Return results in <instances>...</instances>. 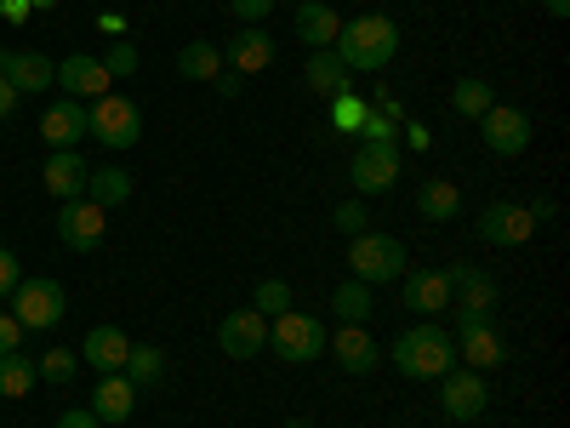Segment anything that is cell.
Returning <instances> with one entry per match:
<instances>
[{
	"label": "cell",
	"instance_id": "1",
	"mask_svg": "<svg viewBox=\"0 0 570 428\" xmlns=\"http://www.w3.org/2000/svg\"><path fill=\"white\" fill-rule=\"evenodd\" d=\"M331 52L348 64V75H376V69H389L394 52H400V23L383 18V12H365V18L337 29V46H331Z\"/></svg>",
	"mask_w": 570,
	"mask_h": 428
},
{
	"label": "cell",
	"instance_id": "2",
	"mask_svg": "<svg viewBox=\"0 0 570 428\" xmlns=\"http://www.w3.org/2000/svg\"><path fill=\"white\" fill-rule=\"evenodd\" d=\"M389 354H394L400 377H411V383H434V377H445V371L456 366V343L445 338L434 320H422V325L400 331Z\"/></svg>",
	"mask_w": 570,
	"mask_h": 428
},
{
	"label": "cell",
	"instance_id": "3",
	"mask_svg": "<svg viewBox=\"0 0 570 428\" xmlns=\"http://www.w3.org/2000/svg\"><path fill=\"white\" fill-rule=\"evenodd\" d=\"M348 274L365 280V285L400 280L405 274V241H400V234H376V228L354 234V241H348Z\"/></svg>",
	"mask_w": 570,
	"mask_h": 428
},
{
	"label": "cell",
	"instance_id": "4",
	"mask_svg": "<svg viewBox=\"0 0 570 428\" xmlns=\"http://www.w3.org/2000/svg\"><path fill=\"white\" fill-rule=\"evenodd\" d=\"M268 349L285 366H308V360L325 354V325L314 314H303V309H285V314L268 320Z\"/></svg>",
	"mask_w": 570,
	"mask_h": 428
},
{
	"label": "cell",
	"instance_id": "5",
	"mask_svg": "<svg viewBox=\"0 0 570 428\" xmlns=\"http://www.w3.org/2000/svg\"><path fill=\"white\" fill-rule=\"evenodd\" d=\"M86 132L104 143V149H131V143L142 137V115L131 98H115V91H104V98L86 104Z\"/></svg>",
	"mask_w": 570,
	"mask_h": 428
},
{
	"label": "cell",
	"instance_id": "6",
	"mask_svg": "<svg viewBox=\"0 0 570 428\" xmlns=\"http://www.w3.org/2000/svg\"><path fill=\"white\" fill-rule=\"evenodd\" d=\"M69 298H63V285L58 280H18V292H12V320L23 331H52L63 320Z\"/></svg>",
	"mask_w": 570,
	"mask_h": 428
},
{
	"label": "cell",
	"instance_id": "7",
	"mask_svg": "<svg viewBox=\"0 0 570 428\" xmlns=\"http://www.w3.org/2000/svg\"><path fill=\"white\" fill-rule=\"evenodd\" d=\"M491 309H497V280L485 269H468V263L451 269V314H456V325H485Z\"/></svg>",
	"mask_w": 570,
	"mask_h": 428
},
{
	"label": "cell",
	"instance_id": "8",
	"mask_svg": "<svg viewBox=\"0 0 570 428\" xmlns=\"http://www.w3.org/2000/svg\"><path fill=\"white\" fill-rule=\"evenodd\" d=\"M480 137H485V149L513 160V155H525L531 149V115L525 109H513V104H491L480 115Z\"/></svg>",
	"mask_w": 570,
	"mask_h": 428
},
{
	"label": "cell",
	"instance_id": "9",
	"mask_svg": "<svg viewBox=\"0 0 570 428\" xmlns=\"http://www.w3.org/2000/svg\"><path fill=\"white\" fill-rule=\"evenodd\" d=\"M354 195H383V188L400 183V143H360L354 149Z\"/></svg>",
	"mask_w": 570,
	"mask_h": 428
},
{
	"label": "cell",
	"instance_id": "10",
	"mask_svg": "<svg viewBox=\"0 0 570 428\" xmlns=\"http://www.w3.org/2000/svg\"><path fill=\"white\" fill-rule=\"evenodd\" d=\"M217 349H223L228 360H257V354L268 349V320H263L257 309H228V314L217 320Z\"/></svg>",
	"mask_w": 570,
	"mask_h": 428
},
{
	"label": "cell",
	"instance_id": "11",
	"mask_svg": "<svg viewBox=\"0 0 570 428\" xmlns=\"http://www.w3.org/2000/svg\"><path fill=\"white\" fill-rule=\"evenodd\" d=\"M440 406H445V417L451 422H473L485 406H491V389H485V371H445L440 377Z\"/></svg>",
	"mask_w": 570,
	"mask_h": 428
},
{
	"label": "cell",
	"instance_id": "12",
	"mask_svg": "<svg viewBox=\"0 0 570 428\" xmlns=\"http://www.w3.org/2000/svg\"><path fill=\"white\" fill-rule=\"evenodd\" d=\"M104 228H109V212H104V206H91L86 195L58 206V241H63L69 252H91V246H104Z\"/></svg>",
	"mask_w": 570,
	"mask_h": 428
},
{
	"label": "cell",
	"instance_id": "13",
	"mask_svg": "<svg viewBox=\"0 0 570 428\" xmlns=\"http://www.w3.org/2000/svg\"><path fill=\"white\" fill-rule=\"evenodd\" d=\"M400 298H405L411 314L440 320V314H451V274L445 269H411L405 285H400Z\"/></svg>",
	"mask_w": 570,
	"mask_h": 428
},
{
	"label": "cell",
	"instance_id": "14",
	"mask_svg": "<svg viewBox=\"0 0 570 428\" xmlns=\"http://www.w3.org/2000/svg\"><path fill=\"white\" fill-rule=\"evenodd\" d=\"M531 234H537L531 206L497 201V206H485V217H480V241H485V246H525Z\"/></svg>",
	"mask_w": 570,
	"mask_h": 428
},
{
	"label": "cell",
	"instance_id": "15",
	"mask_svg": "<svg viewBox=\"0 0 570 428\" xmlns=\"http://www.w3.org/2000/svg\"><path fill=\"white\" fill-rule=\"evenodd\" d=\"M0 80H7L18 98H23V91L58 86V64L46 58V52H18V46H7V52H0Z\"/></svg>",
	"mask_w": 570,
	"mask_h": 428
},
{
	"label": "cell",
	"instance_id": "16",
	"mask_svg": "<svg viewBox=\"0 0 570 428\" xmlns=\"http://www.w3.org/2000/svg\"><path fill=\"white\" fill-rule=\"evenodd\" d=\"M86 177L91 166L80 160V149H52L40 166V183H46V195H58V201H80L86 195Z\"/></svg>",
	"mask_w": 570,
	"mask_h": 428
},
{
	"label": "cell",
	"instance_id": "17",
	"mask_svg": "<svg viewBox=\"0 0 570 428\" xmlns=\"http://www.w3.org/2000/svg\"><path fill=\"white\" fill-rule=\"evenodd\" d=\"M58 86L69 91L75 104H91V98H104V91H109V69H104V58L75 52V58L58 64Z\"/></svg>",
	"mask_w": 570,
	"mask_h": 428
},
{
	"label": "cell",
	"instance_id": "18",
	"mask_svg": "<svg viewBox=\"0 0 570 428\" xmlns=\"http://www.w3.org/2000/svg\"><path fill=\"white\" fill-rule=\"evenodd\" d=\"M456 360L468 366V371H497L502 360H508V349H502V338L491 331V320L485 325H456Z\"/></svg>",
	"mask_w": 570,
	"mask_h": 428
},
{
	"label": "cell",
	"instance_id": "19",
	"mask_svg": "<svg viewBox=\"0 0 570 428\" xmlns=\"http://www.w3.org/2000/svg\"><path fill=\"white\" fill-rule=\"evenodd\" d=\"M126 354H131V338L120 325H91L86 331V343H80V360L91 366V371H126Z\"/></svg>",
	"mask_w": 570,
	"mask_h": 428
},
{
	"label": "cell",
	"instance_id": "20",
	"mask_svg": "<svg viewBox=\"0 0 570 428\" xmlns=\"http://www.w3.org/2000/svg\"><path fill=\"white\" fill-rule=\"evenodd\" d=\"M325 349L337 354V366H343L348 377H365V371H376V360H383V349L371 343L365 325H343L337 338H325Z\"/></svg>",
	"mask_w": 570,
	"mask_h": 428
},
{
	"label": "cell",
	"instance_id": "21",
	"mask_svg": "<svg viewBox=\"0 0 570 428\" xmlns=\"http://www.w3.org/2000/svg\"><path fill=\"white\" fill-rule=\"evenodd\" d=\"M223 64H228L234 75H263V69L274 64V40L263 35V23H246L240 35H234L228 52H223Z\"/></svg>",
	"mask_w": 570,
	"mask_h": 428
},
{
	"label": "cell",
	"instance_id": "22",
	"mask_svg": "<svg viewBox=\"0 0 570 428\" xmlns=\"http://www.w3.org/2000/svg\"><path fill=\"white\" fill-rule=\"evenodd\" d=\"M40 137L52 143V149H80V137H86V104L58 98L52 109L40 115Z\"/></svg>",
	"mask_w": 570,
	"mask_h": 428
},
{
	"label": "cell",
	"instance_id": "23",
	"mask_svg": "<svg viewBox=\"0 0 570 428\" xmlns=\"http://www.w3.org/2000/svg\"><path fill=\"white\" fill-rule=\"evenodd\" d=\"M303 80H308V91L314 98H343V91H354V75H348V64L331 52H308V69H303Z\"/></svg>",
	"mask_w": 570,
	"mask_h": 428
},
{
	"label": "cell",
	"instance_id": "24",
	"mask_svg": "<svg viewBox=\"0 0 570 428\" xmlns=\"http://www.w3.org/2000/svg\"><path fill=\"white\" fill-rule=\"evenodd\" d=\"M98 422H126L137 411V389L126 383V371H109L98 389H91V406H86Z\"/></svg>",
	"mask_w": 570,
	"mask_h": 428
},
{
	"label": "cell",
	"instance_id": "25",
	"mask_svg": "<svg viewBox=\"0 0 570 428\" xmlns=\"http://www.w3.org/2000/svg\"><path fill=\"white\" fill-rule=\"evenodd\" d=\"M337 29L343 18L325 7V0H303L297 7V40L308 46V52H325V46H337Z\"/></svg>",
	"mask_w": 570,
	"mask_h": 428
},
{
	"label": "cell",
	"instance_id": "26",
	"mask_svg": "<svg viewBox=\"0 0 570 428\" xmlns=\"http://www.w3.org/2000/svg\"><path fill=\"white\" fill-rule=\"evenodd\" d=\"M131 188H137V183H131L126 166H91V177H86V201L109 212V206H126V201H131Z\"/></svg>",
	"mask_w": 570,
	"mask_h": 428
},
{
	"label": "cell",
	"instance_id": "27",
	"mask_svg": "<svg viewBox=\"0 0 570 428\" xmlns=\"http://www.w3.org/2000/svg\"><path fill=\"white\" fill-rule=\"evenodd\" d=\"M416 212H422L428 223H451V217L462 212V188L445 183V177H428V183L416 188Z\"/></svg>",
	"mask_w": 570,
	"mask_h": 428
},
{
	"label": "cell",
	"instance_id": "28",
	"mask_svg": "<svg viewBox=\"0 0 570 428\" xmlns=\"http://www.w3.org/2000/svg\"><path fill=\"white\" fill-rule=\"evenodd\" d=\"M228 64H223V46L217 40H188L177 52V75L183 80H217Z\"/></svg>",
	"mask_w": 570,
	"mask_h": 428
},
{
	"label": "cell",
	"instance_id": "29",
	"mask_svg": "<svg viewBox=\"0 0 570 428\" xmlns=\"http://www.w3.org/2000/svg\"><path fill=\"white\" fill-rule=\"evenodd\" d=\"M331 309H337V320H343V325H365V320L376 314V303H371V285L348 274V280L337 285V292H331Z\"/></svg>",
	"mask_w": 570,
	"mask_h": 428
},
{
	"label": "cell",
	"instance_id": "30",
	"mask_svg": "<svg viewBox=\"0 0 570 428\" xmlns=\"http://www.w3.org/2000/svg\"><path fill=\"white\" fill-rule=\"evenodd\" d=\"M166 377V354L155 349V343H131V354H126V383L131 389H155Z\"/></svg>",
	"mask_w": 570,
	"mask_h": 428
},
{
	"label": "cell",
	"instance_id": "31",
	"mask_svg": "<svg viewBox=\"0 0 570 428\" xmlns=\"http://www.w3.org/2000/svg\"><path fill=\"white\" fill-rule=\"evenodd\" d=\"M35 360L29 354H0V400H23L35 395Z\"/></svg>",
	"mask_w": 570,
	"mask_h": 428
},
{
	"label": "cell",
	"instance_id": "32",
	"mask_svg": "<svg viewBox=\"0 0 570 428\" xmlns=\"http://www.w3.org/2000/svg\"><path fill=\"white\" fill-rule=\"evenodd\" d=\"M451 104H456V115H468V120H480L491 104H497V91H491V80H480V75H468V80H456V91H451Z\"/></svg>",
	"mask_w": 570,
	"mask_h": 428
},
{
	"label": "cell",
	"instance_id": "33",
	"mask_svg": "<svg viewBox=\"0 0 570 428\" xmlns=\"http://www.w3.org/2000/svg\"><path fill=\"white\" fill-rule=\"evenodd\" d=\"M75 366H80V349H46V354L35 360L40 383H69V377H75Z\"/></svg>",
	"mask_w": 570,
	"mask_h": 428
},
{
	"label": "cell",
	"instance_id": "34",
	"mask_svg": "<svg viewBox=\"0 0 570 428\" xmlns=\"http://www.w3.org/2000/svg\"><path fill=\"white\" fill-rule=\"evenodd\" d=\"M252 309H257L263 320L285 314V309H292V285H285V280H257V292H252Z\"/></svg>",
	"mask_w": 570,
	"mask_h": 428
},
{
	"label": "cell",
	"instance_id": "35",
	"mask_svg": "<svg viewBox=\"0 0 570 428\" xmlns=\"http://www.w3.org/2000/svg\"><path fill=\"white\" fill-rule=\"evenodd\" d=\"M365 115H371V109L354 98V91H343V98H331V120H337V132H360V126H365Z\"/></svg>",
	"mask_w": 570,
	"mask_h": 428
},
{
	"label": "cell",
	"instance_id": "36",
	"mask_svg": "<svg viewBox=\"0 0 570 428\" xmlns=\"http://www.w3.org/2000/svg\"><path fill=\"white\" fill-rule=\"evenodd\" d=\"M104 69H109V80H126V75H137V46H131V40H115L109 52H104Z\"/></svg>",
	"mask_w": 570,
	"mask_h": 428
},
{
	"label": "cell",
	"instance_id": "37",
	"mask_svg": "<svg viewBox=\"0 0 570 428\" xmlns=\"http://www.w3.org/2000/svg\"><path fill=\"white\" fill-rule=\"evenodd\" d=\"M331 223H337V228L348 234V241H354V234H365V228H371V212H365L360 201H343L337 212H331Z\"/></svg>",
	"mask_w": 570,
	"mask_h": 428
},
{
	"label": "cell",
	"instance_id": "38",
	"mask_svg": "<svg viewBox=\"0 0 570 428\" xmlns=\"http://www.w3.org/2000/svg\"><path fill=\"white\" fill-rule=\"evenodd\" d=\"M228 12L240 18V23H263L274 12V0H228Z\"/></svg>",
	"mask_w": 570,
	"mask_h": 428
},
{
	"label": "cell",
	"instance_id": "39",
	"mask_svg": "<svg viewBox=\"0 0 570 428\" xmlns=\"http://www.w3.org/2000/svg\"><path fill=\"white\" fill-rule=\"evenodd\" d=\"M18 280H23V263H18L7 246H0V298H7V292H18Z\"/></svg>",
	"mask_w": 570,
	"mask_h": 428
},
{
	"label": "cell",
	"instance_id": "40",
	"mask_svg": "<svg viewBox=\"0 0 570 428\" xmlns=\"http://www.w3.org/2000/svg\"><path fill=\"white\" fill-rule=\"evenodd\" d=\"M18 343H23V325L12 314H0V354H18Z\"/></svg>",
	"mask_w": 570,
	"mask_h": 428
},
{
	"label": "cell",
	"instance_id": "41",
	"mask_svg": "<svg viewBox=\"0 0 570 428\" xmlns=\"http://www.w3.org/2000/svg\"><path fill=\"white\" fill-rule=\"evenodd\" d=\"M58 428H104V422L91 417V411H63V417H58Z\"/></svg>",
	"mask_w": 570,
	"mask_h": 428
},
{
	"label": "cell",
	"instance_id": "42",
	"mask_svg": "<svg viewBox=\"0 0 570 428\" xmlns=\"http://www.w3.org/2000/svg\"><path fill=\"white\" fill-rule=\"evenodd\" d=\"M212 86L223 91V98H240V75H234V69H223V75H217Z\"/></svg>",
	"mask_w": 570,
	"mask_h": 428
},
{
	"label": "cell",
	"instance_id": "43",
	"mask_svg": "<svg viewBox=\"0 0 570 428\" xmlns=\"http://www.w3.org/2000/svg\"><path fill=\"white\" fill-rule=\"evenodd\" d=\"M12 115H18V91L0 80V120H12Z\"/></svg>",
	"mask_w": 570,
	"mask_h": 428
},
{
	"label": "cell",
	"instance_id": "44",
	"mask_svg": "<svg viewBox=\"0 0 570 428\" xmlns=\"http://www.w3.org/2000/svg\"><path fill=\"white\" fill-rule=\"evenodd\" d=\"M542 12L548 18H570V0H542Z\"/></svg>",
	"mask_w": 570,
	"mask_h": 428
},
{
	"label": "cell",
	"instance_id": "45",
	"mask_svg": "<svg viewBox=\"0 0 570 428\" xmlns=\"http://www.w3.org/2000/svg\"><path fill=\"white\" fill-rule=\"evenodd\" d=\"M285 428H308V417H292V422H285Z\"/></svg>",
	"mask_w": 570,
	"mask_h": 428
}]
</instances>
